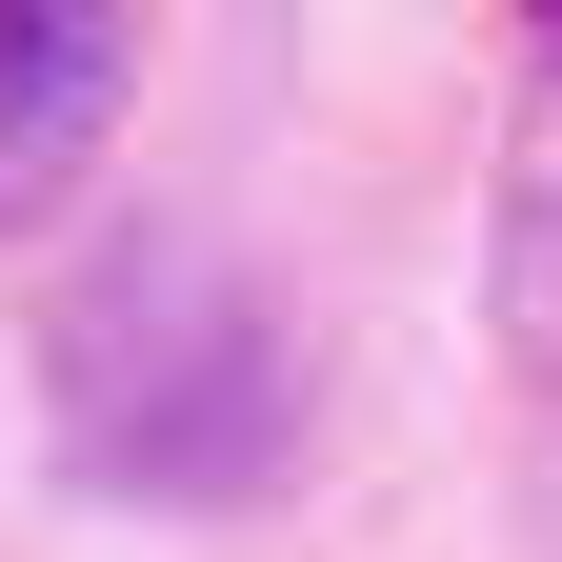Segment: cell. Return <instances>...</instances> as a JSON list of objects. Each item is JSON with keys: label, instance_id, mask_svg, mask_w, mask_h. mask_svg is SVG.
I'll list each match as a JSON object with an SVG mask.
<instances>
[{"label": "cell", "instance_id": "obj_2", "mask_svg": "<svg viewBox=\"0 0 562 562\" xmlns=\"http://www.w3.org/2000/svg\"><path fill=\"white\" fill-rule=\"evenodd\" d=\"M121 60H140L121 0H0V241L81 201L101 121H121Z\"/></svg>", "mask_w": 562, "mask_h": 562}, {"label": "cell", "instance_id": "obj_3", "mask_svg": "<svg viewBox=\"0 0 562 562\" xmlns=\"http://www.w3.org/2000/svg\"><path fill=\"white\" fill-rule=\"evenodd\" d=\"M503 302H522V341L562 362V101H542V140H522V181H503Z\"/></svg>", "mask_w": 562, "mask_h": 562}, {"label": "cell", "instance_id": "obj_1", "mask_svg": "<svg viewBox=\"0 0 562 562\" xmlns=\"http://www.w3.org/2000/svg\"><path fill=\"white\" fill-rule=\"evenodd\" d=\"M41 402H60V462L121 503H261L302 462V322L261 261L161 222L41 302Z\"/></svg>", "mask_w": 562, "mask_h": 562}]
</instances>
